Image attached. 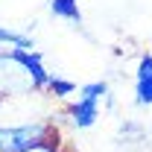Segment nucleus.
I'll return each instance as SVG.
<instances>
[{
	"instance_id": "6",
	"label": "nucleus",
	"mask_w": 152,
	"mask_h": 152,
	"mask_svg": "<svg viewBox=\"0 0 152 152\" xmlns=\"http://www.w3.org/2000/svg\"><path fill=\"white\" fill-rule=\"evenodd\" d=\"M50 12L61 20H70V23H82V9L76 0H50Z\"/></svg>"
},
{
	"instance_id": "5",
	"label": "nucleus",
	"mask_w": 152,
	"mask_h": 152,
	"mask_svg": "<svg viewBox=\"0 0 152 152\" xmlns=\"http://www.w3.org/2000/svg\"><path fill=\"white\" fill-rule=\"evenodd\" d=\"M0 44H6L12 53H32V50H35V41H32L29 32L6 29V26H0Z\"/></svg>"
},
{
	"instance_id": "7",
	"label": "nucleus",
	"mask_w": 152,
	"mask_h": 152,
	"mask_svg": "<svg viewBox=\"0 0 152 152\" xmlns=\"http://www.w3.org/2000/svg\"><path fill=\"white\" fill-rule=\"evenodd\" d=\"M47 91H53L56 96H73L76 91H79V85L76 82H70V79H61V76H50V82H47Z\"/></svg>"
},
{
	"instance_id": "2",
	"label": "nucleus",
	"mask_w": 152,
	"mask_h": 152,
	"mask_svg": "<svg viewBox=\"0 0 152 152\" xmlns=\"http://www.w3.org/2000/svg\"><path fill=\"white\" fill-rule=\"evenodd\" d=\"M56 123L50 120H26V123H12V126H0V152H23L32 149L38 143L58 140Z\"/></svg>"
},
{
	"instance_id": "4",
	"label": "nucleus",
	"mask_w": 152,
	"mask_h": 152,
	"mask_svg": "<svg viewBox=\"0 0 152 152\" xmlns=\"http://www.w3.org/2000/svg\"><path fill=\"white\" fill-rule=\"evenodd\" d=\"M134 102L137 105H152V53H143L134 70Z\"/></svg>"
},
{
	"instance_id": "3",
	"label": "nucleus",
	"mask_w": 152,
	"mask_h": 152,
	"mask_svg": "<svg viewBox=\"0 0 152 152\" xmlns=\"http://www.w3.org/2000/svg\"><path fill=\"white\" fill-rule=\"evenodd\" d=\"M108 99V82H88L79 88V99L67 105V120L73 129H91L99 120V105Z\"/></svg>"
},
{
	"instance_id": "8",
	"label": "nucleus",
	"mask_w": 152,
	"mask_h": 152,
	"mask_svg": "<svg viewBox=\"0 0 152 152\" xmlns=\"http://www.w3.org/2000/svg\"><path fill=\"white\" fill-rule=\"evenodd\" d=\"M23 152H64V143H61V137H58V140H47V143H38V146L23 149Z\"/></svg>"
},
{
	"instance_id": "9",
	"label": "nucleus",
	"mask_w": 152,
	"mask_h": 152,
	"mask_svg": "<svg viewBox=\"0 0 152 152\" xmlns=\"http://www.w3.org/2000/svg\"><path fill=\"white\" fill-rule=\"evenodd\" d=\"M64 152H76V149H70V146H64Z\"/></svg>"
},
{
	"instance_id": "1",
	"label": "nucleus",
	"mask_w": 152,
	"mask_h": 152,
	"mask_svg": "<svg viewBox=\"0 0 152 152\" xmlns=\"http://www.w3.org/2000/svg\"><path fill=\"white\" fill-rule=\"evenodd\" d=\"M50 70L44 67L41 53H0V96H23L35 94V91H47L50 82Z\"/></svg>"
}]
</instances>
